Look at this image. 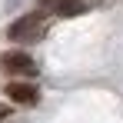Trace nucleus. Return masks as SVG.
I'll return each mask as SVG.
<instances>
[{
  "label": "nucleus",
  "mask_w": 123,
  "mask_h": 123,
  "mask_svg": "<svg viewBox=\"0 0 123 123\" xmlns=\"http://www.w3.org/2000/svg\"><path fill=\"white\" fill-rule=\"evenodd\" d=\"M47 33V13H23L7 27V37L17 43H37Z\"/></svg>",
  "instance_id": "nucleus-1"
},
{
  "label": "nucleus",
  "mask_w": 123,
  "mask_h": 123,
  "mask_svg": "<svg viewBox=\"0 0 123 123\" xmlns=\"http://www.w3.org/2000/svg\"><path fill=\"white\" fill-rule=\"evenodd\" d=\"M0 67H3L7 73H17V77H33V73H37L33 57H30V53H20V50L3 53V57H0Z\"/></svg>",
  "instance_id": "nucleus-2"
},
{
  "label": "nucleus",
  "mask_w": 123,
  "mask_h": 123,
  "mask_svg": "<svg viewBox=\"0 0 123 123\" xmlns=\"http://www.w3.org/2000/svg\"><path fill=\"white\" fill-rule=\"evenodd\" d=\"M3 93H7L13 103H20V106H33V103H40V90H37L33 83H23V80H10L7 86H3Z\"/></svg>",
  "instance_id": "nucleus-3"
},
{
  "label": "nucleus",
  "mask_w": 123,
  "mask_h": 123,
  "mask_svg": "<svg viewBox=\"0 0 123 123\" xmlns=\"http://www.w3.org/2000/svg\"><path fill=\"white\" fill-rule=\"evenodd\" d=\"M40 13H53V17H80L86 13L83 0H40Z\"/></svg>",
  "instance_id": "nucleus-4"
},
{
  "label": "nucleus",
  "mask_w": 123,
  "mask_h": 123,
  "mask_svg": "<svg viewBox=\"0 0 123 123\" xmlns=\"http://www.w3.org/2000/svg\"><path fill=\"white\" fill-rule=\"evenodd\" d=\"M7 117H10V106H7V103H0V120H7Z\"/></svg>",
  "instance_id": "nucleus-5"
}]
</instances>
